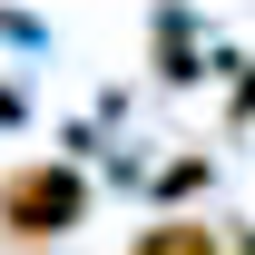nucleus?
Listing matches in <instances>:
<instances>
[{"mask_svg":"<svg viewBox=\"0 0 255 255\" xmlns=\"http://www.w3.org/2000/svg\"><path fill=\"white\" fill-rule=\"evenodd\" d=\"M79 216H89V177H79V167H10V177H0V236L49 246V236H69Z\"/></svg>","mask_w":255,"mask_h":255,"instance_id":"obj_1","label":"nucleus"},{"mask_svg":"<svg viewBox=\"0 0 255 255\" xmlns=\"http://www.w3.org/2000/svg\"><path fill=\"white\" fill-rule=\"evenodd\" d=\"M137 255H216V226H147Z\"/></svg>","mask_w":255,"mask_h":255,"instance_id":"obj_2","label":"nucleus"},{"mask_svg":"<svg viewBox=\"0 0 255 255\" xmlns=\"http://www.w3.org/2000/svg\"><path fill=\"white\" fill-rule=\"evenodd\" d=\"M236 108H246V118H255V89H246V98H236Z\"/></svg>","mask_w":255,"mask_h":255,"instance_id":"obj_3","label":"nucleus"}]
</instances>
